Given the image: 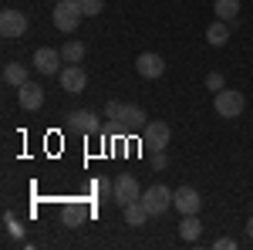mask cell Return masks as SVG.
I'll use <instances>...</instances> for the list:
<instances>
[{"label": "cell", "mask_w": 253, "mask_h": 250, "mask_svg": "<svg viewBox=\"0 0 253 250\" xmlns=\"http://www.w3.org/2000/svg\"><path fill=\"white\" fill-rule=\"evenodd\" d=\"M122 213H125V223H128V227H142V223H145V220L152 216V213L145 210V203H142V196H138L135 203H128V206H122Z\"/></svg>", "instance_id": "13"}, {"label": "cell", "mask_w": 253, "mask_h": 250, "mask_svg": "<svg viewBox=\"0 0 253 250\" xmlns=\"http://www.w3.org/2000/svg\"><path fill=\"white\" fill-rule=\"evenodd\" d=\"M78 220H81V213L75 210V206H64V227H75Z\"/></svg>", "instance_id": "25"}, {"label": "cell", "mask_w": 253, "mask_h": 250, "mask_svg": "<svg viewBox=\"0 0 253 250\" xmlns=\"http://www.w3.org/2000/svg\"><path fill=\"white\" fill-rule=\"evenodd\" d=\"M213 247H216V250H233V247H236V240H230V237H219Z\"/></svg>", "instance_id": "26"}, {"label": "cell", "mask_w": 253, "mask_h": 250, "mask_svg": "<svg viewBox=\"0 0 253 250\" xmlns=\"http://www.w3.org/2000/svg\"><path fill=\"white\" fill-rule=\"evenodd\" d=\"M61 92H71V95H78V92H84V85H88V75L81 71V64H64L61 68Z\"/></svg>", "instance_id": "8"}, {"label": "cell", "mask_w": 253, "mask_h": 250, "mask_svg": "<svg viewBox=\"0 0 253 250\" xmlns=\"http://www.w3.org/2000/svg\"><path fill=\"white\" fill-rule=\"evenodd\" d=\"M213 10H216V17H219V20L233 24V20L240 17V0H216Z\"/></svg>", "instance_id": "17"}, {"label": "cell", "mask_w": 253, "mask_h": 250, "mask_svg": "<svg viewBox=\"0 0 253 250\" xmlns=\"http://www.w3.org/2000/svg\"><path fill=\"white\" fill-rule=\"evenodd\" d=\"M206 88H210V92H223V88H226L223 75H219V71H210V75H206Z\"/></svg>", "instance_id": "22"}, {"label": "cell", "mask_w": 253, "mask_h": 250, "mask_svg": "<svg viewBox=\"0 0 253 250\" xmlns=\"http://www.w3.org/2000/svg\"><path fill=\"white\" fill-rule=\"evenodd\" d=\"M199 233H203V223H199V213H189V216H182V223H179V237L182 240H199Z\"/></svg>", "instance_id": "16"}, {"label": "cell", "mask_w": 253, "mask_h": 250, "mask_svg": "<svg viewBox=\"0 0 253 250\" xmlns=\"http://www.w3.org/2000/svg\"><path fill=\"white\" fill-rule=\"evenodd\" d=\"M68 129H75L81 135H95L98 132V115L88 112V108H75V112H68Z\"/></svg>", "instance_id": "11"}, {"label": "cell", "mask_w": 253, "mask_h": 250, "mask_svg": "<svg viewBox=\"0 0 253 250\" xmlns=\"http://www.w3.org/2000/svg\"><path fill=\"white\" fill-rule=\"evenodd\" d=\"M213 108H216V115H219V118H236L243 108H247V98H243V92L223 88V92H216Z\"/></svg>", "instance_id": "2"}, {"label": "cell", "mask_w": 253, "mask_h": 250, "mask_svg": "<svg viewBox=\"0 0 253 250\" xmlns=\"http://www.w3.org/2000/svg\"><path fill=\"white\" fill-rule=\"evenodd\" d=\"M3 81L14 85V88H20V85L31 81V78H27V68H24L20 61H7V64H3Z\"/></svg>", "instance_id": "15"}, {"label": "cell", "mask_w": 253, "mask_h": 250, "mask_svg": "<svg viewBox=\"0 0 253 250\" xmlns=\"http://www.w3.org/2000/svg\"><path fill=\"white\" fill-rule=\"evenodd\" d=\"M54 17V27L64 31V34H75L78 24L84 20V10H81V0H58V7L51 10Z\"/></svg>", "instance_id": "1"}, {"label": "cell", "mask_w": 253, "mask_h": 250, "mask_svg": "<svg viewBox=\"0 0 253 250\" xmlns=\"http://www.w3.org/2000/svg\"><path fill=\"white\" fill-rule=\"evenodd\" d=\"M135 71L142 78H162L166 75V61L159 58V54H152V51H145V54L135 58Z\"/></svg>", "instance_id": "12"}, {"label": "cell", "mask_w": 253, "mask_h": 250, "mask_svg": "<svg viewBox=\"0 0 253 250\" xmlns=\"http://www.w3.org/2000/svg\"><path fill=\"white\" fill-rule=\"evenodd\" d=\"M172 206L182 216H189V213H199L203 210V200H199V193L193 190V186H179L175 190V196H172Z\"/></svg>", "instance_id": "10"}, {"label": "cell", "mask_w": 253, "mask_h": 250, "mask_svg": "<svg viewBox=\"0 0 253 250\" xmlns=\"http://www.w3.org/2000/svg\"><path fill=\"white\" fill-rule=\"evenodd\" d=\"M247 233H250V237H253V216H250V220H247Z\"/></svg>", "instance_id": "28"}, {"label": "cell", "mask_w": 253, "mask_h": 250, "mask_svg": "<svg viewBox=\"0 0 253 250\" xmlns=\"http://www.w3.org/2000/svg\"><path fill=\"white\" fill-rule=\"evenodd\" d=\"M61 64H64V58H61V51H54V48H38L34 51V68H38L41 75H61Z\"/></svg>", "instance_id": "7"}, {"label": "cell", "mask_w": 253, "mask_h": 250, "mask_svg": "<svg viewBox=\"0 0 253 250\" xmlns=\"http://www.w3.org/2000/svg\"><path fill=\"white\" fill-rule=\"evenodd\" d=\"M169 135H172V129L166 125V122H149L145 125V132H142V146H149L152 152H166V146H169Z\"/></svg>", "instance_id": "6"}, {"label": "cell", "mask_w": 253, "mask_h": 250, "mask_svg": "<svg viewBox=\"0 0 253 250\" xmlns=\"http://www.w3.org/2000/svg\"><path fill=\"white\" fill-rule=\"evenodd\" d=\"M17 101L24 112H38L41 105H44V88H41L38 81H24L17 88Z\"/></svg>", "instance_id": "9"}, {"label": "cell", "mask_w": 253, "mask_h": 250, "mask_svg": "<svg viewBox=\"0 0 253 250\" xmlns=\"http://www.w3.org/2000/svg\"><path fill=\"white\" fill-rule=\"evenodd\" d=\"M115 186H112V200H115L118 206H128V203H135L138 196V183H135V176H128V173H122V176H115L112 179Z\"/></svg>", "instance_id": "5"}, {"label": "cell", "mask_w": 253, "mask_h": 250, "mask_svg": "<svg viewBox=\"0 0 253 250\" xmlns=\"http://www.w3.org/2000/svg\"><path fill=\"white\" fill-rule=\"evenodd\" d=\"M61 58H64V64H81V61H84V44L71 38L64 48H61Z\"/></svg>", "instance_id": "19"}, {"label": "cell", "mask_w": 253, "mask_h": 250, "mask_svg": "<svg viewBox=\"0 0 253 250\" xmlns=\"http://www.w3.org/2000/svg\"><path fill=\"white\" fill-rule=\"evenodd\" d=\"M118 125H125V129H138V125H142V129H145L149 122H145V112H142L138 105H125L122 115H118Z\"/></svg>", "instance_id": "14"}, {"label": "cell", "mask_w": 253, "mask_h": 250, "mask_svg": "<svg viewBox=\"0 0 253 250\" xmlns=\"http://www.w3.org/2000/svg\"><path fill=\"white\" fill-rule=\"evenodd\" d=\"M122 108H125L122 101H108V105H105V118H112V122H118V115H122Z\"/></svg>", "instance_id": "24"}, {"label": "cell", "mask_w": 253, "mask_h": 250, "mask_svg": "<svg viewBox=\"0 0 253 250\" xmlns=\"http://www.w3.org/2000/svg\"><path fill=\"white\" fill-rule=\"evenodd\" d=\"M172 196L175 193L169 190V186L156 183V186H149V190L142 193V203H145V210L152 213V216H159V213H166L169 206H172Z\"/></svg>", "instance_id": "3"}, {"label": "cell", "mask_w": 253, "mask_h": 250, "mask_svg": "<svg viewBox=\"0 0 253 250\" xmlns=\"http://www.w3.org/2000/svg\"><path fill=\"white\" fill-rule=\"evenodd\" d=\"M112 186H115V183H108V179L101 176V179H95V183H91V193H98V196H108V193H112Z\"/></svg>", "instance_id": "23"}, {"label": "cell", "mask_w": 253, "mask_h": 250, "mask_svg": "<svg viewBox=\"0 0 253 250\" xmlns=\"http://www.w3.org/2000/svg\"><path fill=\"white\" fill-rule=\"evenodd\" d=\"M81 10H84V17H98L105 10V0H81Z\"/></svg>", "instance_id": "21"}, {"label": "cell", "mask_w": 253, "mask_h": 250, "mask_svg": "<svg viewBox=\"0 0 253 250\" xmlns=\"http://www.w3.org/2000/svg\"><path fill=\"white\" fill-rule=\"evenodd\" d=\"M0 34H3L7 41L24 38V34H27V14H20V10H14V7L0 10Z\"/></svg>", "instance_id": "4"}, {"label": "cell", "mask_w": 253, "mask_h": 250, "mask_svg": "<svg viewBox=\"0 0 253 250\" xmlns=\"http://www.w3.org/2000/svg\"><path fill=\"white\" fill-rule=\"evenodd\" d=\"M152 162H156V169H166V152H152Z\"/></svg>", "instance_id": "27"}, {"label": "cell", "mask_w": 253, "mask_h": 250, "mask_svg": "<svg viewBox=\"0 0 253 250\" xmlns=\"http://www.w3.org/2000/svg\"><path fill=\"white\" fill-rule=\"evenodd\" d=\"M206 41L213 44V48H223L226 41H230V27H226V20H216L206 27Z\"/></svg>", "instance_id": "18"}, {"label": "cell", "mask_w": 253, "mask_h": 250, "mask_svg": "<svg viewBox=\"0 0 253 250\" xmlns=\"http://www.w3.org/2000/svg\"><path fill=\"white\" fill-rule=\"evenodd\" d=\"M3 227H7V237H14V240L24 237V227L17 223V216H14V213H3Z\"/></svg>", "instance_id": "20"}]
</instances>
